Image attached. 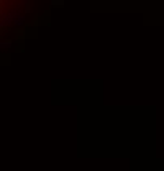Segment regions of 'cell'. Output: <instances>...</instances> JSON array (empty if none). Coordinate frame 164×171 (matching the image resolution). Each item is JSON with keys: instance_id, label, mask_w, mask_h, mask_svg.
<instances>
[{"instance_id": "2", "label": "cell", "mask_w": 164, "mask_h": 171, "mask_svg": "<svg viewBox=\"0 0 164 171\" xmlns=\"http://www.w3.org/2000/svg\"><path fill=\"white\" fill-rule=\"evenodd\" d=\"M0 46H2V48H8L10 43H8V41H7V43H0Z\"/></svg>"}, {"instance_id": "4", "label": "cell", "mask_w": 164, "mask_h": 171, "mask_svg": "<svg viewBox=\"0 0 164 171\" xmlns=\"http://www.w3.org/2000/svg\"><path fill=\"white\" fill-rule=\"evenodd\" d=\"M2 5H3V2H2V0H0V8H2Z\"/></svg>"}, {"instance_id": "3", "label": "cell", "mask_w": 164, "mask_h": 171, "mask_svg": "<svg viewBox=\"0 0 164 171\" xmlns=\"http://www.w3.org/2000/svg\"><path fill=\"white\" fill-rule=\"evenodd\" d=\"M3 26V23H2V18H0V28H2Z\"/></svg>"}, {"instance_id": "1", "label": "cell", "mask_w": 164, "mask_h": 171, "mask_svg": "<svg viewBox=\"0 0 164 171\" xmlns=\"http://www.w3.org/2000/svg\"><path fill=\"white\" fill-rule=\"evenodd\" d=\"M23 20H25L23 16H18V18H15V23L16 25H23Z\"/></svg>"}]
</instances>
